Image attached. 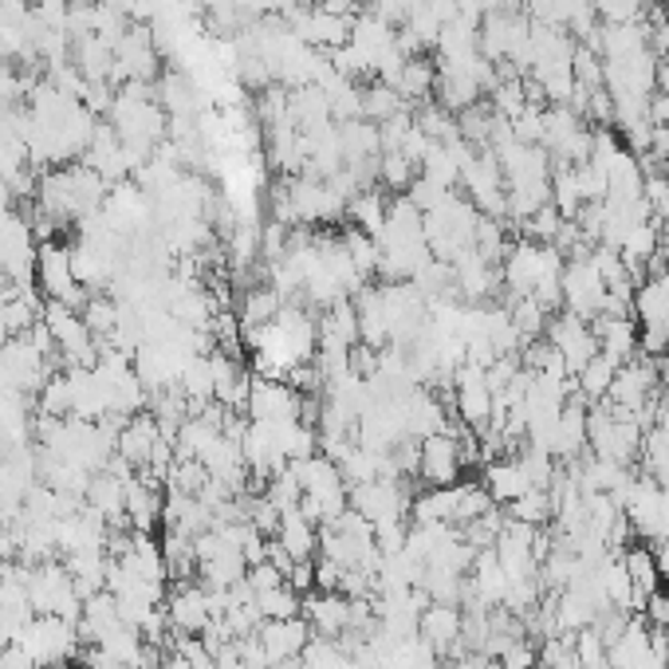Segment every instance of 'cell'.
Returning a JSON list of instances; mask_svg holds the SVG:
<instances>
[{
	"label": "cell",
	"mask_w": 669,
	"mask_h": 669,
	"mask_svg": "<svg viewBox=\"0 0 669 669\" xmlns=\"http://www.w3.org/2000/svg\"><path fill=\"white\" fill-rule=\"evenodd\" d=\"M492 509V497L484 489V481H457V528L481 520Z\"/></svg>",
	"instance_id": "41"
},
{
	"label": "cell",
	"mask_w": 669,
	"mask_h": 669,
	"mask_svg": "<svg viewBox=\"0 0 669 669\" xmlns=\"http://www.w3.org/2000/svg\"><path fill=\"white\" fill-rule=\"evenodd\" d=\"M654 398H658V367H654V358H646V355L626 358L623 367L614 370V382H611L606 402L618 405V410L638 414L642 405H650Z\"/></svg>",
	"instance_id": "11"
},
{
	"label": "cell",
	"mask_w": 669,
	"mask_h": 669,
	"mask_svg": "<svg viewBox=\"0 0 669 669\" xmlns=\"http://www.w3.org/2000/svg\"><path fill=\"white\" fill-rule=\"evenodd\" d=\"M544 339L559 350V358H564V367H567V375H571V378H576L579 370H583L587 363L599 355V343H594V335H591V323H587L583 315H576V312L551 315V323H547V331H544Z\"/></svg>",
	"instance_id": "10"
},
{
	"label": "cell",
	"mask_w": 669,
	"mask_h": 669,
	"mask_svg": "<svg viewBox=\"0 0 669 669\" xmlns=\"http://www.w3.org/2000/svg\"><path fill=\"white\" fill-rule=\"evenodd\" d=\"M465 631V611L457 603H430L417 618V638L430 646L434 654H453L461 642Z\"/></svg>",
	"instance_id": "17"
},
{
	"label": "cell",
	"mask_w": 669,
	"mask_h": 669,
	"mask_svg": "<svg viewBox=\"0 0 669 669\" xmlns=\"http://www.w3.org/2000/svg\"><path fill=\"white\" fill-rule=\"evenodd\" d=\"M453 296L465 303H484L492 300V292H497L500 283V268L489 265L484 256H477L469 248V253H461L457 260H453Z\"/></svg>",
	"instance_id": "16"
},
{
	"label": "cell",
	"mask_w": 669,
	"mask_h": 669,
	"mask_svg": "<svg viewBox=\"0 0 669 669\" xmlns=\"http://www.w3.org/2000/svg\"><path fill=\"white\" fill-rule=\"evenodd\" d=\"M256 611H260L265 623L268 618H296V614H303V594L292 583H280L272 591L256 594Z\"/></svg>",
	"instance_id": "37"
},
{
	"label": "cell",
	"mask_w": 669,
	"mask_h": 669,
	"mask_svg": "<svg viewBox=\"0 0 669 669\" xmlns=\"http://www.w3.org/2000/svg\"><path fill=\"white\" fill-rule=\"evenodd\" d=\"M280 308H283V296L276 292L272 283H260V288H248V292L241 296V327H245V331L268 327V323H276Z\"/></svg>",
	"instance_id": "29"
},
{
	"label": "cell",
	"mask_w": 669,
	"mask_h": 669,
	"mask_svg": "<svg viewBox=\"0 0 669 669\" xmlns=\"http://www.w3.org/2000/svg\"><path fill=\"white\" fill-rule=\"evenodd\" d=\"M536 669H556V666H544V661H539V666Z\"/></svg>",
	"instance_id": "48"
},
{
	"label": "cell",
	"mask_w": 669,
	"mask_h": 669,
	"mask_svg": "<svg viewBox=\"0 0 669 669\" xmlns=\"http://www.w3.org/2000/svg\"><path fill=\"white\" fill-rule=\"evenodd\" d=\"M387 209H390L387 193H382L378 186H367V189H358L355 198L347 201V218H350V225H355V228L378 236V233H382V225H387Z\"/></svg>",
	"instance_id": "27"
},
{
	"label": "cell",
	"mask_w": 669,
	"mask_h": 669,
	"mask_svg": "<svg viewBox=\"0 0 669 669\" xmlns=\"http://www.w3.org/2000/svg\"><path fill=\"white\" fill-rule=\"evenodd\" d=\"M402 111H410V103H405L390 83L370 79V83L363 87V119H367V123L382 126L387 119H394V114H402Z\"/></svg>",
	"instance_id": "31"
},
{
	"label": "cell",
	"mask_w": 669,
	"mask_h": 669,
	"mask_svg": "<svg viewBox=\"0 0 669 669\" xmlns=\"http://www.w3.org/2000/svg\"><path fill=\"white\" fill-rule=\"evenodd\" d=\"M654 367H658V387L669 394V355H661L658 363H654Z\"/></svg>",
	"instance_id": "47"
},
{
	"label": "cell",
	"mask_w": 669,
	"mask_h": 669,
	"mask_svg": "<svg viewBox=\"0 0 669 669\" xmlns=\"http://www.w3.org/2000/svg\"><path fill=\"white\" fill-rule=\"evenodd\" d=\"M347 567H339L335 559H323L315 556V591H339Z\"/></svg>",
	"instance_id": "45"
},
{
	"label": "cell",
	"mask_w": 669,
	"mask_h": 669,
	"mask_svg": "<svg viewBox=\"0 0 669 669\" xmlns=\"http://www.w3.org/2000/svg\"><path fill=\"white\" fill-rule=\"evenodd\" d=\"M551 253H556L551 245H536V241H516V245L509 248V256H504V265H500V280H504L509 296H532V288H536L539 272L547 268Z\"/></svg>",
	"instance_id": "15"
},
{
	"label": "cell",
	"mask_w": 669,
	"mask_h": 669,
	"mask_svg": "<svg viewBox=\"0 0 669 669\" xmlns=\"http://www.w3.org/2000/svg\"><path fill=\"white\" fill-rule=\"evenodd\" d=\"M410 492L402 489V477H378V481H367V484H350L347 492V504L355 512L370 520V524H390V520H405L410 512Z\"/></svg>",
	"instance_id": "8"
},
{
	"label": "cell",
	"mask_w": 669,
	"mask_h": 669,
	"mask_svg": "<svg viewBox=\"0 0 669 669\" xmlns=\"http://www.w3.org/2000/svg\"><path fill=\"white\" fill-rule=\"evenodd\" d=\"M642 469L650 472L654 481H669V430L654 425L642 434Z\"/></svg>",
	"instance_id": "39"
},
{
	"label": "cell",
	"mask_w": 669,
	"mask_h": 669,
	"mask_svg": "<svg viewBox=\"0 0 669 669\" xmlns=\"http://www.w3.org/2000/svg\"><path fill=\"white\" fill-rule=\"evenodd\" d=\"M303 666L308 669H358V661L350 658L347 650H343L335 638H320V634H312V642H308V650H303Z\"/></svg>",
	"instance_id": "38"
},
{
	"label": "cell",
	"mask_w": 669,
	"mask_h": 669,
	"mask_svg": "<svg viewBox=\"0 0 669 669\" xmlns=\"http://www.w3.org/2000/svg\"><path fill=\"white\" fill-rule=\"evenodd\" d=\"M29 603L36 614H56V618H67V623H79V614H83V594L76 591V583H71V576H67V567L59 559L32 567Z\"/></svg>",
	"instance_id": "1"
},
{
	"label": "cell",
	"mask_w": 669,
	"mask_h": 669,
	"mask_svg": "<svg viewBox=\"0 0 669 669\" xmlns=\"http://www.w3.org/2000/svg\"><path fill=\"white\" fill-rule=\"evenodd\" d=\"M484 489H489L492 504H512V500H520L524 492H532V481L524 477L516 457H497V461H489V469H484Z\"/></svg>",
	"instance_id": "26"
},
{
	"label": "cell",
	"mask_w": 669,
	"mask_h": 669,
	"mask_svg": "<svg viewBox=\"0 0 669 669\" xmlns=\"http://www.w3.org/2000/svg\"><path fill=\"white\" fill-rule=\"evenodd\" d=\"M465 198L481 209L484 218H500L509 213V186H504V170H500L497 154L484 146V150H472V158L465 161L461 170Z\"/></svg>",
	"instance_id": "4"
},
{
	"label": "cell",
	"mask_w": 669,
	"mask_h": 669,
	"mask_svg": "<svg viewBox=\"0 0 669 669\" xmlns=\"http://www.w3.org/2000/svg\"><path fill=\"white\" fill-rule=\"evenodd\" d=\"M623 564H626V571H631V583L638 594H650L661 587V567H658V559H654V547L631 544L623 551Z\"/></svg>",
	"instance_id": "33"
},
{
	"label": "cell",
	"mask_w": 669,
	"mask_h": 669,
	"mask_svg": "<svg viewBox=\"0 0 669 669\" xmlns=\"http://www.w3.org/2000/svg\"><path fill=\"white\" fill-rule=\"evenodd\" d=\"M339 245L347 248V256H350V265L358 268V276H363V280H370V276L378 272V241L370 233H363V228H355L350 225L347 233L339 236Z\"/></svg>",
	"instance_id": "36"
},
{
	"label": "cell",
	"mask_w": 669,
	"mask_h": 669,
	"mask_svg": "<svg viewBox=\"0 0 669 669\" xmlns=\"http://www.w3.org/2000/svg\"><path fill=\"white\" fill-rule=\"evenodd\" d=\"M36 233L12 205H0V272L9 283H36Z\"/></svg>",
	"instance_id": "3"
},
{
	"label": "cell",
	"mask_w": 669,
	"mask_h": 669,
	"mask_svg": "<svg viewBox=\"0 0 669 669\" xmlns=\"http://www.w3.org/2000/svg\"><path fill=\"white\" fill-rule=\"evenodd\" d=\"M417 166L410 158H405L402 150H387V154H378V174L375 178L382 181L387 189H394V193H405L410 189V181L417 178Z\"/></svg>",
	"instance_id": "40"
},
{
	"label": "cell",
	"mask_w": 669,
	"mask_h": 669,
	"mask_svg": "<svg viewBox=\"0 0 669 669\" xmlns=\"http://www.w3.org/2000/svg\"><path fill=\"white\" fill-rule=\"evenodd\" d=\"M161 512H166V497H161V484H150L146 477L134 472L126 481V528L131 532H150L154 524H161Z\"/></svg>",
	"instance_id": "22"
},
{
	"label": "cell",
	"mask_w": 669,
	"mask_h": 669,
	"mask_svg": "<svg viewBox=\"0 0 669 669\" xmlns=\"http://www.w3.org/2000/svg\"><path fill=\"white\" fill-rule=\"evenodd\" d=\"M434 83H437V64H434V59L410 56L390 87H394V91L402 94L410 107H422V103H430V99H434Z\"/></svg>",
	"instance_id": "24"
},
{
	"label": "cell",
	"mask_w": 669,
	"mask_h": 669,
	"mask_svg": "<svg viewBox=\"0 0 669 669\" xmlns=\"http://www.w3.org/2000/svg\"><path fill=\"white\" fill-rule=\"evenodd\" d=\"M614 370H618V363H611L606 355H594L591 363H587V367L576 375L579 398H583L587 405L606 402V394H611V382H614Z\"/></svg>",
	"instance_id": "32"
},
{
	"label": "cell",
	"mask_w": 669,
	"mask_h": 669,
	"mask_svg": "<svg viewBox=\"0 0 669 669\" xmlns=\"http://www.w3.org/2000/svg\"><path fill=\"white\" fill-rule=\"evenodd\" d=\"M265 497H268V504H272L276 512H292V509H300L303 489H300V481L292 477V469H280L276 477H268Z\"/></svg>",
	"instance_id": "43"
},
{
	"label": "cell",
	"mask_w": 669,
	"mask_h": 669,
	"mask_svg": "<svg viewBox=\"0 0 669 669\" xmlns=\"http://www.w3.org/2000/svg\"><path fill=\"white\" fill-rule=\"evenodd\" d=\"M666 583H669V576H666Z\"/></svg>",
	"instance_id": "49"
},
{
	"label": "cell",
	"mask_w": 669,
	"mask_h": 669,
	"mask_svg": "<svg viewBox=\"0 0 669 669\" xmlns=\"http://www.w3.org/2000/svg\"><path fill=\"white\" fill-rule=\"evenodd\" d=\"M260 646H265V658L268 666H296L308 650V642H312V623L296 614V618H268L260 623L256 631Z\"/></svg>",
	"instance_id": "14"
},
{
	"label": "cell",
	"mask_w": 669,
	"mask_h": 669,
	"mask_svg": "<svg viewBox=\"0 0 669 669\" xmlns=\"http://www.w3.org/2000/svg\"><path fill=\"white\" fill-rule=\"evenodd\" d=\"M303 618L312 623V634L320 638H343L350 626V599L339 591L303 594Z\"/></svg>",
	"instance_id": "19"
},
{
	"label": "cell",
	"mask_w": 669,
	"mask_h": 669,
	"mask_svg": "<svg viewBox=\"0 0 669 669\" xmlns=\"http://www.w3.org/2000/svg\"><path fill=\"white\" fill-rule=\"evenodd\" d=\"M178 390L189 398V405L198 410V405L213 402V367H209V355H193L181 367V378H178Z\"/></svg>",
	"instance_id": "34"
},
{
	"label": "cell",
	"mask_w": 669,
	"mask_h": 669,
	"mask_svg": "<svg viewBox=\"0 0 669 669\" xmlns=\"http://www.w3.org/2000/svg\"><path fill=\"white\" fill-rule=\"evenodd\" d=\"M504 308H509V320H512V327H516V335H520V347H528V343L544 339L547 323H551V312H547L544 303L532 300V296H512Z\"/></svg>",
	"instance_id": "28"
},
{
	"label": "cell",
	"mask_w": 669,
	"mask_h": 669,
	"mask_svg": "<svg viewBox=\"0 0 669 669\" xmlns=\"http://www.w3.org/2000/svg\"><path fill=\"white\" fill-rule=\"evenodd\" d=\"M40 414L47 417H71V378L64 375H52L40 390Z\"/></svg>",
	"instance_id": "42"
},
{
	"label": "cell",
	"mask_w": 669,
	"mask_h": 669,
	"mask_svg": "<svg viewBox=\"0 0 669 669\" xmlns=\"http://www.w3.org/2000/svg\"><path fill=\"white\" fill-rule=\"evenodd\" d=\"M453 414L469 425L472 434H481L492 422V387H489V367L465 358L461 367L453 370Z\"/></svg>",
	"instance_id": "7"
},
{
	"label": "cell",
	"mask_w": 669,
	"mask_h": 669,
	"mask_svg": "<svg viewBox=\"0 0 669 669\" xmlns=\"http://www.w3.org/2000/svg\"><path fill=\"white\" fill-rule=\"evenodd\" d=\"M594 618H599V611L591 606V599L587 594H579L576 587H564V591H556V623L564 634H579L587 631V626H594Z\"/></svg>",
	"instance_id": "30"
},
{
	"label": "cell",
	"mask_w": 669,
	"mask_h": 669,
	"mask_svg": "<svg viewBox=\"0 0 669 669\" xmlns=\"http://www.w3.org/2000/svg\"><path fill=\"white\" fill-rule=\"evenodd\" d=\"M465 461H461V445L457 434H434L417 442V477L430 489H445V484H457Z\"/></svg>",
	"instance_id": "13"
},
{
	"label": "cell",
	"mask_w": 669,
	"mask_h": 669,
	"mask_svg": "<svg viewBox=\"0 0 669 669\" xmlns=\"http://www.w3.org/2000/svg\"><path fill=\"white\" fill-rule=\"evenodd\" d=\"M64 567H67V576H71V583H76V591L83 594V599L107 591V567H111V556H107L103 547L71 551V556L64 559Z\"/></svg>",
	"instance_id": "25"
},
{
	"label": "cell",
	"mask_w": 669,
	"mask_h": 669,
	"mask_svg": "<svg viewBox=\"0 0 669 669\" xmlns=\"http://www.w3.org/2000/svg\"><path fill=\"white\" fill-rule=\"evenodd\" d=\"M245 414L248 422H303V398L283 378L253 375Z\"/></svg>",
	"instance_id": "9"
},
{
	"label": "cell",
	"mask_w": 669,
	"mask_h": 669,
	"mask_svg": "<svg viewBox=\"0 0 669 669\" xmlns=\"http://www.w3.org/2000/svg\"><path fill=\"white\" fill-rule=\"evenodd\" d=\"M47 378H52V358L29 335L0 343V382L9 390H16L20 398L36 394V390H44Z\"/></svg>",
	"instance_id": "6"
},
{
	"label": "cell",
	"mask_w": 669,
	"mask_h": 669,
	"mask_svg": "<svg viewBox=\"0 0 669 669\" xmlns=\"http://www.w3.org/2000/svg\"><path fill=\"white\" fill-rule=\"evenodd\" d=\"M417 9V0H370V12H378L382 20H390V24H402L410 12Z\"/></svg>",
	"instance_id": "46"
},
{
	"label": "cell",
	"mask_w": 669,
	"mask_h": 669,
	"mask_svg": "<svg viewBox=\"0 0 669 669\" xmlns=\"http://www.w3.org/2000/svg\"><path fill=\"white\" fill-rule=\"evenodd\" d=\"M497 666L500 669H536L539 666V642L528 638V634H520V638H512L509 646L497 654Z\"/></svg>",
	"instance_id": "44"
},
{
	"label": "cell",
	"mask_w": 669,
	"mask_h": 669,
	"mask_svg": "<svg viewBox=\"0 0 669 669\" xmlns=\"http://www.w3.org/2000/svg\"><path fill=\"white\" fill-rule=\"evenodd\" d=\"M276 544L288 551V556L300 564V559H315L320 556V524L303 516L300 509L292 512H280V524H276Z\"/></svg>",
	"instance_id": "23"
},
{
	"label": "cell",
	"mask_w": 669,
	"mask_h": 669,
	"mask_svg": "<svg viewBox=\"0 0 669 669\" xmlns=\"http://www.w3.org/2000/svg\"><path fill=\"white\" fill-rule=\"evenodd\" d=\"M36 288L44 303H67L79 308L83 303V283L76 280V265H71V248L59 241H44L36 253Z\"/></svg>",
	"instance_id": "5"
},
{
	"label": "cell",
	"mask_w": 669,
	"mask_h": 669,
	"mask_svg": "<svg viewBox=\"0 0 669 669\" xmlns=\"http://www.w3.org/2000/svg\"><path fill=\"white\" fill-rule=\"evenodd\" d=\"M603 303H606V283H603V276L594 272L591 260H587V256L567 260L564 265V312H576L591 323L594 315H603Z\"/></svg>",
	"instance_id": "12"
},
{
	"label": "cell",
	"mask_w": 669,
	"mask_h": 669,
	"mask_svg": "<svg viewBox=\"0 0 669 669\" xmlns=\"http://www.w3.org/2000/svg\"><path fill=\"white\" fill-rule=\"evenodd\" d=\"M509 509V520H520V524H532V528H547L551 520H556V500L547 489H532L524 492L520 500L504 504Z\"/></svg>",
	"instance_id": "35"
},
{
	"label": "cell",
	"mask_w": 669,
	"mask_h": 669,
	"mask_svg": "<svg viewBox=\"0 0 669 669\" xmlns=\"http://www.w3.org/2000/svg\"><path fill=\"white\" fill-rule=\"evenodd\" d=\"M158 442H161L158 422H154L150 410H142V414L126 417L123 434H119V449H114V453H119V457H123V461L138 472V469H146V465H150Z\"/></svg>",
	"instance_id": "21"
},
{
	"label": "cell",
	"mask_w": 669,
	"mask_h": 669,
	"mask_svg": "<svg viewBox=\"0 0 669 669\" xmlns=\"http://www.w3.org/2000/svg\"><path fill=\"white\" fill-rule=\"evenodd\" d=\"M16 646L29 654L40 669H56V666H64L67 658H76V650L83 642H79L76 623L56 618V614H36L29 623V631L20 634Z\"/></svg>",
	"instance_id": "2"
},
{
	"label": "cell",
	"mask_w": 669,
	"mask_h": 669,
	"mask_svg": "<svg viewBox=\"0 0 669 669\" xmlns=\"http://www.w3.org/2000/svg\"><path fill=\"white\" fill-rule=\"evenodd\" d=\"M591 335L599 343V355H606L618 367H623L626 358L638 355V323L631 315H594Z\"/></svg>",
	"instance_id": "20"
},
{
	"label": "cell",
	"mask_w": 669,
	"mask_h": 669,
	"mask_svg": "<svg viewBox=\"0 0 669 669\" xmlns=\"http://www.w3.org/2000/svg\"><path fill=\"white\" fill-rule=\"evenodd\" d=\"M166 614H170L174 634H205V626L213 623V611H209V587H198V583H189L186 579V583L166 599Z\"/></svg>",
	"instance_id": "18"
}]
</instances>
